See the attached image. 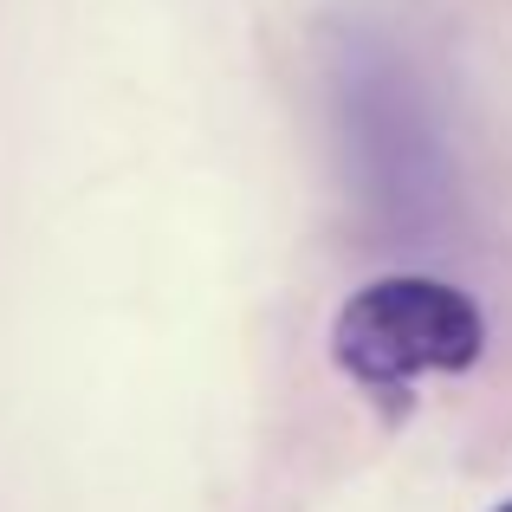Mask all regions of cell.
<instances>
[{
  "label": "cell",
  "instance_id": "6da1fadb",
  "mask_svg": "<svg viewBox=\"0 0 512 512\" xmlns=\"http://www.w3.org/2000/svg\"><path fill=\"white\" fill-rule=\"evenodd\" d=\"M331 98H338L344 150L363 182V201L402 227L435 221L448 201V150L409 65L376 33H344L338 65H331Z\"/></svg>",
  "mask_w": 512,
  "mask_h": 512
},
{
  "label": "cell",
  "instance_id": "7a4b0ae2",
  "mask_svg": "<svg viewBox=\"0 0 512 512\" xmlns=\"http://www.w3.org/2000/svg\"><path fill=\"white\" fill-rule=\"evenodd\" d=\"M480 350H487L480 305L428 273L370 279L331 318V363L363 389H409L415 376L474 370Z\"/></svg>",
  "mask_w": 512,
  "mask_h": 512
},
{
  "label": "cell",
  "instance_id": "3957f363",
  "mask_svg": "<svg viewBox=\"0 0 512 512\" xmlns=\"http://www.w3.org/2000/svg\"><path fill=\"white\" fill-rule=\"evenodd\" d=\"M493 512H512V500H506V506H493Z\"/></svg>",
  "mask_w": 512,
  "mask_h": 512
}]
</instances>
